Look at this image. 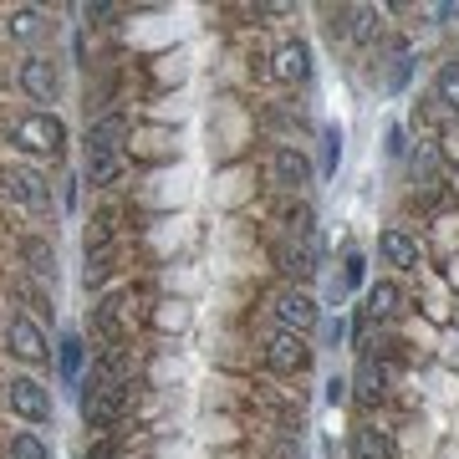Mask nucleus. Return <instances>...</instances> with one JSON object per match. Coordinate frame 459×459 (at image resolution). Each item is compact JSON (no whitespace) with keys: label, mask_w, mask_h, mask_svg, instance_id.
<instances>
[{"label":"nucleus","mask_w":459,"mask_h":459,"mask_svg":"<svg viewBox=\"0 0 459 459\" xmlns=\"http://www.w3.org/2000/svg\"><path fill=\"white\" fill-rule=\"evenodd\" d=\"M0 398H5V409L16 413L21 424H31V429H47L51 419H56V403H51V388L41 383V377H31V373H16V377H5V388H0Z\"/></svg>","instance_id":"obj_1"},{"label":"nucleus","mask_w":459,"mask_h":459,"mask_svg":"<svg viewBox=\"0 0 459 459\" xmlns=\"http://www.w3.org/2000/svg\"><path fill=\"white\" fill-rule=\"evenodd\" d=\"M11 143L21 148V153H31V159H51V153H62L66 143V123L56 113H26L16 117V128H11Z\"/></svg>","instance_id":"obj_2"},{"label":"nucleus","mask_w":459,"mask_h":459,"mask_svg":"<svg viewBox=\"0 0 459 459\" xmlns=\"http://www.w3.org/2000/svg\"><path fill=\"white\" fill-rule=\"evenodd\" d=\"M16 87L31 102H41V113H51V102L62 98V66H56V56H47V51H26L21 66H16Z\"/></svg>","instance_id":"obj_3"},{"label":"nucleus","mask_w":459,"mask_h":459,"mask_svg":"<svg viewBox=\"0 0 459 459\" xmlns=\"http://www.w3.org/2000/svg\"><path fill=\"white\" fill-rule=\"evenodd\" d=\"M5 352H11L16 362H26V368H47L51 362L47 327H41L31 312H11L5 316Z\"/></svg>","instance_id":"obj_4"},{"label":"nucleus","mask_w":459,"mask_h":459,"mask_svg":"<svg viewBox=\"0 0 459 459\" xmlns=\"http://www.w3.org/2000/svg\"><path fill=\"white\" fill-rule=\"evenodd\" d=\"M271 316H276L281 332H296V337H312V327L322 322V307L307 286H281L271 296Z\"/></svg>","instance_id":"obj_5"},{"label":"nucleus","mask_w":459,"mask_h":459,"mask_svg":"<svg viewBox=\"0 0 459 459\" xmlns=\"http://www.w3.org/2000/svg\"><path fill=\"white\" fill-rule=\"evenodd\" d=\"M123 403H128V383H87L82 388V424L108 434L117 424Z\"/></svg>","instance_id":"obj_6"},{"label":"nucleus","mask_w":459,"mask_h":459,"mask_svg":"<svg viewBox=\"0 0 459 459\" xmlns=\"http://www.w3.org/2000/svg\"><path fill=\"white\" fill-rule=\"evenodd\" d=\"M265 368L281 377H301L307 368H312V342L307 337H296V332H271L265 337Z\"/></svg>","instance_id":"obj_7"},{"label":"nucleus","mask_w":459,"mask_h":459,"mask_svg":"<svg viewBox=\"0 0 459 459\" xmlns=\"http://www.w3.org/2000/svg\"><path fill=\"white\" fill-rule=\"evenodd\" d=\"M0 189H5V199H11V204H21V210H31V214L47 210V199H51L47 179H41L36 169H26V164H5Z\"/></svg>","instance_id":"obj_8"},{"label":"nucleus","mask_w":459,"mask_h":459,"mask_svg":"<svg viewBox=\"0 0 459 459\" xmlns=\"http://www.w3.org/2000/svg\"><path fill=\"white\" fill-rule=\"evenodd\" d=\"M271 184L286 189V195H301V189L312 184V159L296 143H281L276 153H271Z\"/></svg>","instance_id":"obj_9"},{"label":"nucleus","mask_w":459,"mask_h":459,"mask_svg":"<svg viewBox=\"0 0 459 459\" xmlns=\"http://www.w3.org/2000/svg\"><path fill=\"white\" fill-rule=\"evenodd\" d=\"M377 255H383V265H394V271H419L424 265V250H419V240L403 225L377 230Z\"/></svg>","instance_id":"obj_10"},{"label":"nucleus","mask_w":459,"mask_h":459,"mask_svg":"<svg viewBox=\"0 0 459 459\" xmlns=\"http://www.w3.org/2000/svg\"><path fill=\"white\" fill-rule=\"evenodd\" d=\"M0 36L11 47H31V41L47 36V11L41 5H11V11H0Z\"/></svg>","instance_id":"obj_11"},{"label":"nucleus","mask_w":459,"mask_h":459,"mask_svg":"<svg viewBox=\"0 0 459 459\" xmlns=\"http://www.w3.org/2000/svg\"><path fill=\"white\" fill-rule=\"evenodd\" d=\"M281 271H286V286H307V281L316 276V240H286V246L276 250Z\"/></svg>","instance_id":"obj_12"},{"label":"nucleus","mask_w":459,"mask_h":459,"mask_svg":"<svg viewBox=\"0 0 459 459\" xmlns=\"http://www.w3.org/2000/svg\"><path fill=\"white\" fill-rule=\"evenodd\" d=\"M123 174H128L123 148H98V153H87V164H82V179L92 189H113V184H123Z\"/></svg>","instance_id":"obj_13"},{"label":"nucleus","mask_w":459,"mask_h":459,"mask_svg":"<svg viewBox=\"0 0 459 459\" xmlns=\"http://www.w3.org/2000/svg\"><path fill=\"white\" fill-rule=\"evenodd\" d=\"M271 77H276V82H307V77H312V47H307V41H286V47H276V56H271Z\"/></svg>","instance_id":"obj_14"},{"label":"nucleus","mask_w":459,"mask_h":459,"mask_svg":"<svg viewBox=\"0 0 459 459\" xmlns=\"http://www.w3.org/2000/svg\"><path fill=\"white\" fill-rule=\"evenodd\" d=\"M352 459H394V434L377 424L352 429Z\"/></svg>","instance_id":"obj_15"},{"label":"nucleus","mask_w":459,"mask_h":459,"mask_svg":"<svg viewBox=\"0 0 459 459\" xmlns=\"http://www.w3.org/2000/svg\"><path fill=\"white\" fill-rule=\"evenodd\" d=\"M5 459H56V455H51V439L41 429H11L5 434Z\"/></svg>","instance_id":"obj_16"},{"label":"nucleus","mask_w":459,"mask_h":459,"mask_svg":"<svg viewBox=\"0 0 459 459\" xmlns=\"http://www.w3.org/2000/svg\"><path fill=\"white\" fill-rule=\"evenodd\" d=\"M434 102H439L449 117H459V56L439 62V72H434Z\"/></svg>","instance_id":"obj_17"},{"label":"nucleus","mask_w":459,"mask_h":459,"mask_svg":"<svg viewBox=\"0 0 459 459\" xmlns=\"http://www.w3.org/2000/svg\"><path fill=\"white\" fill-rule=\"evenodd\" d=\"M21 261H26V271H31L36 281H56V250H51V240L31 235V240L21 246Z\"/></svg>","instance_id":"obj_18"},{"label":"nucleus","mask_w":459,"mask_h":459,"mask_svg":"<svg viewBox=\"0 0 459 459\" xmlns=\"http://www.w3.org/2000/svg\"><path fill=\"white\" fill-rule=\"evenodd\" d=\"M398 312H403V291H398L394 281H377L373 291H368V316H377V322H394Z\"/></svg>","instance_id":"obj_19"},{"label":"nucleus","mask_w":459,"mask_h":459,"mask_svg":"<svg viewBox=\"0 0 459 459\" xmlns=\"http://www.w3.org/2000/svg\"><path fill=\"white\" fill-rule=\"evenodd\" d=\"M123 133H128V117H123V113L98 117L92 133H87V153H98V148H117V143H123Z\"/></svg>","instance_id":"obj_20"},{"label":"nucleus","mask_w":459,"mask_h":459,"mask_svg":"<svg viewBox=\"0 0 459 459\" xmlns=\"http://www.w3.org/2000/svg\"><path fill=\"white\" fill-rule=\"evenodd\" d=\"M82 332H66L62 342H56V362H62V383H77V373H82Z\"/></svg>","instance_id":"obj_21"},{"label":"nucleus","mask_w":459,"mask_h":459,"mask_svg":"<svg viewBox=\"0 0 459 459\" xmlns=\"http://www.w3.org/2000/svg\"><path fill=\"white\" fill-rule=\"evenodd\" d=\"M358 398H362V403H373V398H383V373L373 368V358H368V362L358 368Z\"/></svg>","instance_id":"obj_22"},{"label":"nucleus","mask_w":459,"mask_h":459,"mask_svg":"<svg viewBox=\"0 0 459 459\" xmlns=\"http://www.w3.org/2000/svg\"><path fill=\"white\" fill-rule=\"evenodd\" d=\"M322 143H327V164H322V169L332 174V169H337V159H342V133L327 128V133H322Z\"/></svg>","instance_id":"obj_23"},{"label":"nucleus","mask_w":459,"mask_h":459,"mask_svg":"<svg viewBox=\"0 0 459 459\" xmlns=\"http://www.w3.org/2000/svg\"><path fill=\"white\" fill-rule=\"evenodd\" d=\"M347 388H352V383H347L342 373H337V377H327V403H347Z\"/></svg>","instance_id":"obj_24"},{"label":"nucleus","mask_w":459,"mask_h":459,"mask_svg":"<svg viewBox=\"0 0 459 459\" xmlns=\"http://www.w3.org/2000/svg\"><path fill=\"white\" fill-rule=\"evenodd\" d=\"M444 153H449V159H459V128H444Z\"/></svg>","instance_id":"obj_25"},{"label":"nucleus","mask_w":459,"mask_h":459,"mask_svg":"<svg viewBox=\"0 0 459 459\" xmlns=\"http://www.w3.org/2000/svg\"><path fill=\"white\" fill-rule=\"evenodd\" d=\"M347 281H352V286L362 281V255H347Z\"/></svg>","instance_id":"obj_26"}]
</instances>
